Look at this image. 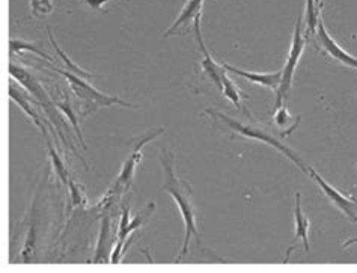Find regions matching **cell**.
<instances>
[{
    "mask_svg": "<svg viewBox=\"0 0 357 273\" xmlns=\"http://www.w3.org/2000/svg\"><path fill=\"white\" fill-rule=\"evenodd\" d=\"M158 162L162 165L163 169V177H165V184L162 186V191L171 195L174 198V201L176 202L178 209H180V213L183 216L184 221V242H183V248L180 252V257L175 260V263H181L187 253H189V243L190 239L195 237L198 244H201V237L198 233V227H196V209H195V202H193V189L192 186L178 178L175 174V154L171 152L169 148H163L158 154Z\"/></svg>",
    "mask_w": 357,
    "mask_h": 273,
    "instance_id": "obj_1",
    "label": "cell"
},
{
    "mask_svg": "<svg viewBox=\"0 0 357 273\" xmlns=\"http://www.w3.org/2000/svg\"><path fill=\"white\" fill-rule=\"evenodd\" d=\"M204 114L205 115H210L214 121L223 122V124L228 126L234 131V133H237V135H240L243 138L261 140V142H264L267 145H271L273 148H276L279 153H282L285 157H288L291 162H293L294 165H297L305 174H307V165L303 162L302 157H300L297 153H294L293 149H291L289 147H287L284 142H282V140L276 136L275 131H271V130L262 127L259 124H250V122H249V124H244V122H240V121L234 119V118H231L228 115H225V114H222V112L215 110L213 108L205 109Z\"/></svg>",
    "mask_w": 357,
    "mask_h": 273,
    "instance_id": "obj_2",
    "label": "cell"
},
{
    "mask_svg": "<svg viewBox=\"0 0 357 273\" xmlns=\"http://www.w3.org/2000/svg\"><path fill=\"white\" fill-rule=\"evenodd\" d=\"M9 74H11L13 80H17L27 92L31 94L33 100L36 101V105H38V108H41L44 110V114L49 117V119L53 122L54 127L59 130V138L62 140V144L68 145L73 149V152L77 154L76 149H74V145L70 142L67 138L63 136V131H62V127L65 126L63 119L59 117L58 109H56L58 106H56L54 101H52V98L49 97V94L45 92L43 84L38 80H36V78L29 70L22 67V65H17L14 62L9 65Z\"/></svg>",
    "mask_w": 357,
    "mask_h": 273,
    "instance_id": "obj_3",
    "label": "cell"
},
{
    "mask_svg": "<svg viewBox=\"0 0 357 273\" xmlns=\"http://www.w3.org/2000/svg\"><path fill=\"white\" fill-rule=\"evenodd\" d=\"M302 27H303V17L298 15L297 22H296V27H294L293 41H291V47H289L288 58H287L284 68H282V80H280L279 88L276 89L275 109H279L284 106V103L288 97V92L291 88H293L297 65H298L300 58H302L305 47H306V36L303 35Z\"/></svg>",
    "mask_w": 357,
    "mask_h": 273,
    "instance_id": "obj_4",
    "label": "cell"
},
{
    "mask_svg": "<svg viewBox=\"0 0 357 273\" xmlns=\"http://www.w3.org/2000/svg\"><path fill=\"white\" fill-rule=\"evenodd\" d=\"M53 71L62 74V76L68 80L73 92L76 94V97H79L88 108H92V110H97L98 108H110L114 105L140 109V106L133 105V103L124 101V100H121L119 97H114V96H107V94H102L97 88H93L92 84H89L83 78L77 76V74L70 73L68 70H61V68L53 67Z\"/></svg>",
    "mask_w": 357,
    "mask_h": 273,
    "instance_id": "obj_5",
    "label": "cell"
},
{
    "mask_svg": "<svg viewBox=\"0 0 357 273\" xmlns=\"http://www.w3.org/2000/svg\"><path fill=\"white\" fill-rule=\"evenodd\" d=\"M163 131H165V128H157V130H153V131H148L146 135H144L142 138H139V139L135 140L133 152H131L130 157L127 158V162L124 163V166H122V171L118 175L116 183H115V189H116V192H119V195L126 193L130 189L131 183H133L137 165L142 162V157H144L142 148L149 142V140H153L157 136L162 135Z\"/></svg>",
    "mask_w": 357,
    "mask_h": 273,
    "instance_id": "obj_6",
    "label": "cell"
},
{
    "mask_svg": "<svg viewBox=\"0 0 357 273\" xmlns=\"http://www.w3.org/2000/svg\"><path fill=\"white\" fill-rule=\"evenodd\" d=\"M314 38L317 40L318 49L321 50L326 56H328V58L345 65V67L357 70V58H354V56L350 54L349 52H345L342 47L332 38L331 34L327 32L326 26H324L323 14L319 15V20L317 24V32H315Z\"/></svg>",
    "mask_w": 357,
    "mask_h": 273,
    "instance_id": "obj_7",
    "label": "cell"
},
{
    "mask_svg": "<svg viewBox=\"0 0 357 273\" xmlns=\"http://www.w3.org/2000/svg\"><path fill=\"white\" fill-rule=\"evenodd\" d=\"M307 175H311L312 180L319 186V189L323 191V193L327 196V200L331 201L336 209H340L350 221L357 222V202L349 200V198L344 196L340 191L335 189L333 186L328 184L314 168L307 166Z\"/></svg>",
    "mask_w": 357,
    "mask_h": 273,
    "instance_id": "obj_8",
    "label": "cell"
},
{
    "mask_svg": "<svg viewBox=\"0 0 357 273\" xmlns=\"http://www.w3.org/2000/svg\"><path fill=\"white\" fill-rule=\"evenodd\" d=\"M193 29H195V35H196V41H198L199 49L204 54V58L201 61L202 73L210 78V80L215 84V88H219L222 91V74H223L225 68L222 67V64L220 65L215 64L214 59L211 58L210 52L206 50L204 38H202V32H201V15H198L193 20Z\"/></svg>",
    "mask_w": 357,
    "mask_h": 273,
    "instance_id": "obj_9",
    "label": "cell"
},
{
    "mask_svg": "<svg viewBox=\"0 0 357 273\" xmlns=\"http://www.w3.org/2000/svg\"><path fill=\"white\" fill-rule=\"evenodd\" d=\"M294 219H296V234H294V239L293 243H291V246L287 251V256L284 258V265L285 263L289 261V256L293 253V251L296 249V243L300 239L303 243L305 251L309 252L311 251V244H309V237H307V233H309V227H311V222L305 216L303 210H302V195L298 192L296 193V209H294Z\"/></svg>",
    "mask_w": 357,
    "mask_h": 273,
    "instance_id": "obj_10",
    "label": "cell"
},
{
    "mask_svg": "<svg viewBox=\"0 0 357 273\" xmlns=\"http://www.w3.org/2000/svg\"><path fill=\"white\" fill-rule=\"evenodd\" d=\"M222 67L229 73L237 74V76H240L243 79H246V80L255 83V84H259V87L275 89V91L279 88L280 80H282V70L275 71V73H253V71H244L241 68L232 67V65H229L227 62H223Z\"/></svg>",
    "mask_w": 357,
    "mask_h": 273,
    "instance_id": "obj_11",
    "label": "cell"
},
{
    "mask_svg": "<svg viewBox=\"0 0 357 273\" xmlns=\"http://www.w3.org/2000/svg\"><path fill=\"white\" fill-rule=\"evenodd\" d=\"M202 5H204V0H187L184 8L181 9L180 15H178V18L174 22V24L163 34V38L171 36L172 34L176 32L178 27L187 26L190 22H193L196 17L201 15L202 14Z\"/></svg>",
    "mask_w": 357,
    "mask_h": 273,
    "instance_id": "obj_12",
    "label": "cell"
},
{
    "mask_svg": "<svg viewBox=\"0 0 357 273\" xmlns=\"http://www.w3.org/2000/svg\"><path fill=\"white\" fill-rule=\"evenodd\" d=\"M9 98H11L13 101H15L17 105L23 109L24 114L35 122L36 127L41 128L43 135H47V127H45V124L43 122L41 117L36 114V110H35L33 105L31 103L29 97H27V94H24L20 89H17L14 83H11V87H9Z\"/></svg>",
    "mask_w": 357,
    "mask_h": 273,
    "instance_id": "obj_13",
    "label": "cell"
},
{
    "mask_svg": "<svg viewBox=\"0 0 357 273\" xmlns=\"http://www.w3.org/2000/svg\"><path fill=\"white\" fill-rule=\"evenodd\" d=\"M109 248H110V218L105 216V219L101 221V228L98 234V242L96 248V257H93L92 263L93 265H100V263H106L109 256Z\"/></svg>",
    "mask_w": 357,
    "mask_h": 273,
    "instance_id": "obj_14",
    "label": "cell"
},
{
    "mask_svg": "<svg viewBox=\"0 0 357 273\" xmlns=\"http://www.w3.org/2000/svg\"><path fill=\"white\" fill-rule=\"evenodd\" d=\"M222 92H223L225 97H227L231 103H234V105H236L238 109H241V110L244 112V114H246L248 117H252L250 112H248L246 108L243 106V101H241L243 96H241V92L238 91L236 82L229 79L227 70H225L223 74H222Z\"/></svg>",
    "mask_w": 357,
    "mask_h": 273,
    "instance_id": "obj_15",
    "label": "cell"
},
{
    "mask_svg": "<svg viewBox=\"0 0 357 273\" xmlns=\"http://www.w3.org/2000/svg\"><path fill=\"white\" fill-rule=\"evenodd\" d=\"M44 138H45L47 149H49V156H50V158H52V163H53L56 175L59 177V180H61L65 186H68L71 177H70V172H68L67 166H65L62 157H61V156L58 154V152H56V149H54V147H53V144H52V140L49 139V135H44Z\"/></svg>",
    "mask_w": 357,
    "mask_h": 273,
    "instance_id": "obj_16",
    "label": "cell"
},
{
    "mask_svg": "<svg viewBox=\"0 0 357 273\" xmlns=\"http://www.w3.org/2000/svg\"><path fill=\"white\" fill-rule=\"evenodd\" d=\"M47 34H49V38H50V43H52V45H53L54 52L59 54V58L62 59V62L65 64V67H67V70H68L70 73H73V74H77V76H80V78H83V79H91V78H96V76H93L92 73H89V71H86V70L80 68L79 65L74 64V62H73V61L68 58V56L62 52V49H61V47L58 45V43L54 41V36H53V34H52V29H50L49 26H47Z\"/></svg>",
    "mask_w": 357,
    "mask_h": 273,
    "instance_id": "obj_17",
    "label": "cell"
},
{
    "mask_svg": "<svg viewBox=\"0 0 357 273\" xmlns=\"http://www.w3.org/2000/svg\"><path fill=\"white\" fill-rule=\"evenodd\" d=\"M54 103H56V106H58V109L62 112V114L68 118V121L71 122V126H73L74 131H76V135H77V138H79V140H80L82 147H83L84 149H86L88 147H86V142H84V139H83L82 130H80V127H79V121H77V117H76V112H74V109H73V105H71L70 98L65 97L63 100L54 101Z\"/></svg>",
    "mask_w": 357,
    "mask_h": 273,
    "instance_id": "obj_18",
    "label": "cell"
},
{
    "mask_svg": "<svg viewBox=\"0 0 357 273\" xmlns=\"http://www.w3.org/2000/svg\"><path fill=\"white\" fill-rule=\"evenodd\" d=\"M321 9H323L321 2H317V0H306V26H307L306 35L311 34L312 36H315L317 24L319 20V15H321Z\"/></svg>",
    "mask_w": 357,
    "mask_h": 273,
    "instance_id": "obj_19",
    "label": "cell"
},
{
    "mask_svg": "<svg viewBox=\"0 0 357 273\" xmlns=\"http://www.w3.org/2000/svg\"><path fill=\"white\" fill-rule=\"evenodd\" d=\"M296 119L297 118H293L289 115V112L285 106L276 109V112H275V124L282 130V136H289L294 133L300 122H297V124H291V126H289V122L296 121Z\"/></svg>",
    "mask_w": 357,
    "mask_h": 273,
    "instance_id": "obj_20",
    "label": "cell"
},
{
    "mask_svg": "<svg viewBox=\"0 0 357 273\" xmlns=\"http://www.w3.org/2000/svg\"><path fill=\"white\" fill-rule=\"evenodd\" d=\"M9 44H11V53H13V54H15V53H23V52H31V53L38 54L40 58H43V59H45V61L54 62V61H53V58H52V56H50L49 53H45L44 50L38 49V47H36L33 43L24 41V40H15V38H13V40H11V43H9Z\"/></svg>",
    "mask_w": 357,
    "mask_h": 273,
    "instance_id": "obj_21",
    "label": "cell"
},
{
    "mask_svg": "<svg viewBox=\"0 0 357 273\" xmlns=\"http://www.w3.org/2000/svg\"><path fill=\"white\" fill-rule=\"evenodd\" d=\"M154 210H155V204H154V202H149L142 212L137 213V214L135 216V219L131 221L130 225H128L127 235L131 234L133 231H136V230H140V227H144V225L148 222V219L153 216Z\"/></svg>",
    "mask_w": 357,
    "mask_h": 273,
    "instance_id": "obj_22",
    "label": "cell"
},
{
    "mask_svg": "<svg viewBox=\"0 0 357 273\" xmlns=\"http://www.w3.org/2000/svg\"><path fill=\"white\" fill-rule=\"evenodd\" d=\"M31 11L35 18H45L54 11L53 0H31Z\"/></svg>",
    "mask_w": 357,
    "mask_h": 273,
    "instance_id": "obj_23",
    "label": "cell"
},
{
    "mask_svg": "<svg viewBox=\"0 0 357 273\" xmlns=\"http://www.w3.org/2000/svg\"><path fill=\"white\" fill-rule=\"evenodd\" d=\"M68 187H70V202H71V207L68 213L71 212V209H74V207H79V205H84L86 204V195H84L82 187L73 180V178H70V183H68Z\"/></svg>",
    "mask_w": 357,
    "mask_h": 273,
    "instance_id": "obj_24",
    "label": "cell"
},
{
    "mask_svg": "<svg viewBox=\"0 0 357 273\" xmlns=\"http://www.w3.org/2000/svg\"><path fill=\"white\" fill-rule=\"evenodd\" d=\"M130 207H124V210H122L121 214V222H119V228H118V240L126 242L128 239L127 235V228L130 225Z\"/></svg>",
    "mask_w": 357,
    "mask_h": 273,
    "instance_id": "obj_25",
    "label": "cell"
},
{
    "mask_svg": "<svg viewBox=\"0 0 357 273\" xmlns=\"http://www.w3.org/2000/svg\"><path fill=\"white\" fill-rule=\"evenodd\" d=\"M80 2H82L83 5H86L88 8H91L92 11H97V13H100V14L109 13L107 9H102V6H105V3L110 2V0H80Z\"/></svg>",
    "mask_w": 357,
    "mask_h": 273,
    "instance_id": "obj_26",
    "label": "cell"
}]
</instances>
